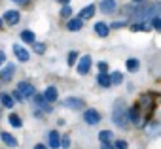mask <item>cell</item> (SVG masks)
I'll use <instances>...</instances> for the list:
<instances>
[{
  "label": "cell",
  "mask_w": 161,
  "mask_h": 149,
  "mask_svg": "<svg viewBox=\"0 0 161 149\" xmlns=\"http://www.w3.org/2000/svg\"><path fill=\"white\" fill-rule=\"evenodd\" d=\"M12 2H15V4H23V6H25V4H29V0H12Z\"/></svg>",
  "instance_id": "obj_33"
},
{
  "label": "cell",
  "mask_w": 161,
  "mask_h": 149,
  "mask_svg": "<svg viewBox=\"0 0 161 149\" xmlns=\"http://www.w3.org/2000/svg\"><path fill=\"white\" fill-rule=\"evenodd\" d=\"M99 85L101 87H110L112 83H110V76L106 72H99Z\"/></svg>",
  "instance_id": "obj_13"
},
{
  "label": "cell",
  "mask_w": 161,
  "mask_h": 149,
  "mask_svg": "<svg viewBox=\"0 0 161 149\" xmlns=\"http://www.w3.org/2000/svg\"><path fill=\"white\" fill-rule=\"evenodd\" d=\"M57 2H61V4H66V2H70V0H57Z\"/></svg>",
  "instance_id": "obj_38"
},
{
  "label": "cell",
  "mask_w": 161,
  "mask_h": 149,
  "mask_svg": "<svg viewBox=\"0 0 161 149\" xmlns=\"http://www.w3.org/2000/svg\"><path fill=\"white\" fill-rule=\"evenodd\" d=\"M89 68H91V57L89 55H84L82 59H80V62H78V74H87L89 72Z\"/></svg>",
  "instance_id": "obj_6"
},
{
  "label": "cell",
  "mask_w": 161,
  "mask_h": 149,
  "mask_svg": "<svg viewBox=\"0 0 161 149\" xmlns=\"http://www.w3.org/2000/svg\"><path fill=\"white\" fill-rule=\"evenodd\" d=\"M59 138H61V136H59L55 130H51V132H49V145H51L53 149H57V147H59V141H61Z\"/></svg>",
  "instance_id": "obj_17"
},
{
  "label": "cell",
  "mask_w": 161,
  "mask_h": 149,
  "mask_svg": "<svg viewBox=\"0 0 161 149\" xmlns=\"http://www.w3.org/2000/svg\"><path fill=\"white\" fill-rule=\"evenodd\" d=\"M152 25H153V28H155V30H159V28H161V19H159V15L152 17Z\"/></svg>",
  "instance_id": "obj_26"
},
{
  "label": "cell",
  "mask_w": 161,
  "mask_h": 149,
  "mask_svg": "<svg viewBox=\"0 0 161 149\" xmlns=\"http://www.w3.org/2000/svg\"><path fill=\"white\" fill-rule=\"evenodd\" d=\"M76 59H78V55H76L74 51H70V53H68V64H74Z\"/></svg>",
  "instance_id": "obj_30"
},
{
  "label": "cell",
  "mask_w": 161,
  "mask_h": 149,
  "mask_svg": "<svg viewBox=\"0 0 161 149\" xmlns=\"http://www.w3.org/2000/svg\"><path fill=\"white\" fill-rule=\"evenodd\" d=\"M61 15H63V17H70V15H72V8H70V6H64V8L61 10Z\"/></svg>",
  "instance_id": "obj_27"
},
{
  "label": "cell",
  "mask_w": 161,
  "mask_h": 149,
  "mask_svg": "<svg viewBox=\"0 0 161 149\" xmlns=\"http://www.w3.org/2000/svg\"><path fill=\"white\" fill-rule=\"evenodd\" d=\"M14 98H15V100H23V96H21V95H19V93H17V91H15V93H14Z\"/></svg>",
  "instance_id": "obj_35"
},
{
  "label": "cell",
  "mask_w": 161,
  "mask_h": 149,
  "mask_svg": "<svg viewBox=\"0 0 161 149\" xmlns=\"http://www.w3.org/2000/svg\"><path fill=\"white\" fill-rule=\"evenodd\" d=\"M2 141H4L6 145H10V147H15V145H17V140H15L12 134H8V132H2Z\"/></svg>",
  "instance_id": "obj_16"
},
{
  "label": "cell",
  "mask_w": 161,
  "mask_h": 149,
  "mask_svg": "<svg viewBox=\"0 0 161 149\" xmlns=\"http://www.w3.org/2000/svg\"><path fill=\"white\" fill-rule=\"evenodd\" d=\"M4 21H6L8 25H17V23H19V12L8 10V12L4 13Z\"/></svg>",
  "instance_id": "obj_7"
},
{
  "label": "cell",
  "mask_w": 161,
  "mask_h": 149,
  "mask_svg": "<svg viewBox=\"0 0 161 149\" xmlns=\"http://www.w3.org/2000/svg\"><path fill=\"white\" fill-rule=\"evenodd\" d=\"M103 149H114V147H112L110 143H103Z\"/></svg>",
  "instance_id": "obj_36"
},
{
  "label": "cell",
  "mask_w": 161,
  "mask_h": 149,
  "mask_svg": "<svg viewBox=\"0 0 161 149\" xmlns=\"http://www.w3.org/2000/svg\"><path fill=\"white\" fill-rule=\"evenodd\" d=\"M17 93H19L23 98H32L34 93H36V89H34L32 83H29V81H21V83L17 85Z\"/></svg>",
  "instance_id": "obj_3"
},
{
  "label": "cell",
  "mask_w": 161,
  "mask_h": 149,
  "mask_svg": "<svg viewBox=\"0 0 161 149\" xmlns=\"http://www.w3.org/2000/svg\"><path fill=\"white\" fill-rule=\"evenodd\" d=\"M127 119L133 121V123H138V110H136V108L127 110Z\"/></svg>",
  "instance_id": "obj_19"
},
{
  "label": "cell",
  "mask_w": 161,
  "mask_h": 149,
  "mask_svg": "<svg viewBox=\"0 0 161 149\" xmlns=\"http://www.w3.org/2000/svg\"><path fill=\"white\" fill-rule=\"evenodd\" d=\"M2 104H4L6 108H14V96L4 95V96H2Z\"/></svg>",
  "instance_id": "obj_25"
},
{
  "label": "cell",
  "mask_w": 161,
  "mask_h": 149,
  "mask_svg": "<svg viewBox=\"0 0 161 149\" xmlns=\"http://www.w3.org/2000/svg\"><path fill=\"white\" fill-rule=\"evenodd\" d=\"M108 70V64L106 62H99V72H106Z\"/></svg>",
  "instance_id": "obj_32"
},
{
  "label": "cell",
  "mask_w": 161,
  "mask_h": 149,
  "mask_svg": "<svg viewBox=\"0 0 161 149\" xmlns=\"http://www.w3.org/2000/svg\"><path fill=\"white\" fill-rule=\"evenodd\" d=\"M34 149H47V147H46V145H40V143H38V145H36Z\"/></svg>",
  "instance_id": "obj_37"
},
{
  "label": "cell",
  "mask_w": 161,
  "mask_h": 149,
  "mask_svg": "<svg viewBox=\"0 0 161 149\" xmlns=\"http://www.w3.org/2000/svg\"><path fill=\"white\" fill-rule=\"evenodd\" d=\"M127 70L129 72H136L138 70V60L136 59H129L127 60Z\"/></svg>",
  "instance_id": "obj_23"
},
{
  "label": "cell",
  "mask_w": 161,
  "mask_h": 149,
  "mask_svg": "<svg viewBox=\"0 0 161 149\" xmlns=\"http://www.w3.org/2000/svg\"><path fill=\"white\" fill-rule=\"evenodd\" d=\"M44 100L46 102H55L57 100V89L55 87H47L46 93H44Z\"/></svg>",
  "instance_id": "obj_10"
},
{
  "label": "cell",
  "mask_w": 161,
  "mask_h": 149,
  "mask_svg": "<svg viewBox=\"0 0 161 149\" xmlns=\"http://www.w3.org/2000/svg\"><path fill=\"white\" fill-rule=\"evenodd\" d=\"M14 53H15V57H17L21 62L29 60V51H27V49H23L21 45H14Z\"/></svg>",
  "instance_id": "obj_9"
},
{
  "label": "cell",
  "mask_w": 161,
  "mask_h": 149,
  "mask_svg": "<svg viewBox=\"0 0 161 149\" xmlns=\"http://www.w3.org/2000/svg\"><path fill=\"white\" fill-rule=\"evenodd\" d=\"M14 72H15V66H14V64H10V66H6V68L2 70V74H0V78H2V80H12Z\"/></svg>",
  "instance_id": "obj_14"
},
{
  "label": "cell",
  "mask_w": 161,
  "mask_h": 149,
  "mask_svg": "<svg viewBox=\"0 0 161 149\" xmlns=\"http://www.w3.org/2000/svg\"><path fill=\"white\" fill-rule=\"evenodd\" d=\"M10 125L15 126V128H19V126H21V119H19V115L12 113V115H10Z\"/></svg>",
  "instance_id": "obj_24"
},
{
  "label": "cell",
  "mask_w": 161,
  "mask_h": 149,
  "mask_svg": "<svg viewBox=\"0 0 161 149\" xmlns=\"http://www.w3.org/2000/svg\"><path fill=\"white\" fill-rule=\"evenodd\" d=\"M101 12H104V13L116 12V0H103L101 2Z\"/></svg>",
  "instance_id": "obj_8"
},
{
  "label": "cell",
  "mask_w": 161,
  "mask_h": 149,
  "mask_svg": "<svg viewBox=\"0 0 161 149\" xmlns=\"http://www.w3.org/2000/svg\"><path fill=\"white\" fill-rule=\"evenodd\" d=\"M133 2H146V0H133Z\"/></svg>",
  "instance_id": "obj_39"
},
{
  "label": "cell",
  "mask_w": 161,
  "mask_h": 149,
  "mask_svg": "<svg viewBox=\"0 0 161 149\" xmlns=\"http://www.w3.org/2000/svg\"><path fill=\"white\" fill-rule=\"evenodd\" d=\"M112 121L119 126V128H125L129 119H127V106H125V100H118L116 106H114V111H112Z\"/></svg>",
  "instance_id": "obj_1"
},
{
  "label": "cell",
  "mask_w": 161,
  "mask_h": 149,
  "mask_svg": "<svg viewBox=\"0 0 161 149\" xmlns=\"http://www.w3.org/2000/svg\"><path fill=\"white\" fill-rule=\"evenodd\" d=\"M95 32H97L101 38H106V36H108V27H106L104 23H97V25H95Z\"/></svg>",
  "instance_id": "obj_15"
},
{
  "label": "cell",
  "mask_w": 161,
  "mask_h": 149,
  "mask_svg": "<svg viewBox=\"0 0 161 149\" xmlns=\"http://www.w3.org/2000/svg\"><path fill=\"white\" fill-rule=\"evenodd\" d=\"M34 51H36L38 55H42V53L46 51V45H44V44H34Z\"/></svg>",
  "instance_id": "obj_28"
},
{
  "label": "cell",
  "mask_w": 161,
  "mask_h": 149,
  "mask_svg": "<svg viewBox=\"0 0 161 149\" xmlns=\"http://www.w3.org/2000/svg\"><path fill=\"white\" fill-rule=\"evenodd\" d=\"M63 106H64V108H70V110H82V108H86V102H84L82 98L68 96V98L63 100Z\"/></svg>",
  "instance_id": "obj_4"
},
{
  "label": "cell",
  "mask_w": 161,
  "mask_h": 149,
  "mask_svg": "<svg viewBox=\"0 0 161 149\" xmlns=\"http://www.w3.org/2000/svg\"><path fill=\"white\" fill-rule=\"evenodd\" d=\"M116 149H127V141H123V140L116 141Z\"/></svg>",
  "instance_id": "obj_31"
},
{
  "label": "cell",
  "mask_w": 161,
  "mask_h": 149,
  "mask_svg": "<svg viewBox=\"0 0 161 149\" xmlns=\"http://www.w3.org/2000/svg\"><path fill=\"white\" fill-rule=\"evenodd\" d=\"M59 145H63L64 149H68V147H70V138H68V136H66V138H63V140L59 141Z\"/></svg>",
  "instance_id": "obj_29"
},
{
  "label": "cell",
  "mask_w": 161,
  "mask_h": 149,
  "mask_svg": "<svg viewBox=\"0 0 161 149\" xmlns=\"http://www.w3.org/2000/svg\"><path fill=\"white\" fill-rule=\"evenodd\" d=\"M4 60H6V55H4L2 51H0V66H2V62H4Z\"/></svg>",
  "instance_id": "obj_34"
},
{
  "label": "cell",
  "mask_w": 161,
  "mask_h": 149,
  "mask_svg": "<svg viewBox=\"0 0 161 149\" xmlns=\"http://www.w3.org/2000/svg\"><path fill=\"white\" fill-rule=\"evenodd\" d=\"M0 28H2V19H0Z\"/></svg>",
  "instance_id": "obj_40"
},
{
  "label": "cell",
  "mask_w": 161,
  "mask_h": 149,
  "mask_svg": "<svg viewBox=\"0 0 161 149\" xmlns=\"http://www.w3.org/2000/svg\"><path fill=\"white\" fill-rule=\"evenodd\" d=\"M21 40L32 44V42H34V32H31V30H23V32H21Z\"/></svg>",
  "instance_id": "obj_20"
},
{
  "label": "cell",
  "mask_w": 161,
  "mask_h": 149,
  "mask_svg": "<svg viewBox=\"0 0 161 149\" xmlns=\"http://www.w3.org/2000/svg\"><path fill=\"white\" fill-rule=\"evenodd\" d=\"M123 81V76H121V72H114L112 76H110V83H116V85H119Z\"/></svg>",
  "instance_id": "obj_22"
},
{
  "label": "cell",
  "mask_w": 161,
  "mask_h": 149,
  "mask_svg": "<svg viewBox=\"0 0 161 149\" xmlns=\"http://www.w3.org/2000/svg\"><path fill=\"white\" fill-rule=\"evenodd\" d=\"M34 100H36V104L44 110V111H51V108L46 104V100H44V96H34Z\"/></svg>",
  "instance_id": "obj_21"
},
{
  "label": "cell",
  "mask_w": 161,
  "mask_h": 149,
  "mask_svg": "<svg viewBox=\"0 0 161 149\" xmlns=\"http://www.w3.org/2000/svg\"><path fill=\"white\" fill-rule=\"evenodd\" d=\"M155 15H159V6L157 4H146V6H140V8L133 10V17L135 19H144V23L150 21Z\"/></svg>",
  "instance_id": "obj_2"
},
{
  "label": "cell",
  "mask_w": 161,
  "mask_h": 149,
  "mask_svg": "<svg viewBox=\"0 0 161 149\" xmlns=\"http://www.w3.org/2000/svg\"><path fill=\"white\" fill-rule=\"evenodd\" d=\"M84 119H86L87 125H97V123H101V113L97 110H86Z\"/></svg>",
  "instance_id": "obj_5"
},
{
  "label": "cell",
  "mask_w": 161,
  "mask_h": 149,
  "mask_svg": "<svg viewBox=\"0 0 161 149\" xmlns=\"http://www.w3.org/2000/svg\"><path fill=\"white\" fill-rule=\"evenodd\" d=\"M84 27V21L82 19H70L68 21V30H80Z\"/></svg>",
  "instance_id": "obj_18"
},
{
  "label": "cell",
  "mask_w": 161,
  "mask_h": 149,
  "mask_svg": "<svg viewBox=\"0 0 161 149\" xmlns=\"http://www.w3.org/2000/svg\"><path fill=\"white\" fill-rule=\"evenodd\" d=\"M99 140H101L103 143H112L114 134H112L110 130H103V132H99Z\"/></svg>",
  "instance_id": "obj_12"
},
{
  "label": "cell",
  "mask_w": 161,
  "mask_h": 149,
  "mask_svg": "<svg viewBox=\"0 0 161 149\" xmlns=\"http://www.w3.org/2000/svg\"><path fill=\"white\" fill-rule=\"evenodd\" d=\"M93 15H95V6H91V4H89L87 8H84V10H82V13H80V19L84 21V19H89V17H93Z\"/></svg>",
  "instance_id": "obj_11"
}]
</instances>
